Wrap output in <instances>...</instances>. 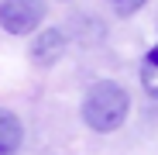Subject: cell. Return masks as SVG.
Wrapping results in <instances>:
<instances>
[{
  "instance_id": "obj_1",
  "label": "cell",
  "mask_w": 158,
  "mask_h": 155,
  "mask_svg": "<svg viewBox=\"0 0 158 155\" xmlns=\"http://www.w3.org/2000/svg\"><path fill=\"white\" fill-rule=\"evenodd\" d=\"M83 124L96 135H114L124 127L127 114H131V93L117 83V80H100L83 93Z\"/></svg>"
},
{
  "instance_id": "obj_5",
  "label": "cell",
  "mask_w": 158,
  "mask_h": 155,
  "mask_svg": "<svg viewBox=\"0 0 158 155\" xmlns=\"http://www.w3.org/2000/svg\"><path fill=\"white\" fill-rule=\"evenodd\" d=\"M141 86H144L148 97L158 100V45H151L141 59Z\"/></svg>"
},
{
  "instance_id": "obj_4",
  "label": "cell",
  "mask_w": 158,
  "mask_h": 155,
  "mask_svg": "<svg viewBox=\"0 0 158 155\" xmlns=\"http://www.w3.org/2000/svg\"><path fill=\"white\" fill-rule=\"evenodd\" d=\"M24 141V124L14 110L0 107V155H17Z\"/></svg>"
},
{
  "instance_id": "obj_2",
  "label": "cell",
  "mask_w": 158,
  "mask_h": 155,
  "mask_svg": "<svg viewBox=\"0 0 158 155\" xmlns=\"http://www.w3.org/2000/svg\"><path fill=\"white\" fill-rule=\"evenodd\" d=\"M45 14V0H0V28L7 35H35Z\"/></svg>"
},
{
  "instance_id": "obj_6",
  "label": "cell",
  "mask_w": 158,
  "mask_h": 155,
  "mask_svg": "<svg viewBox=\"0 0 158 155\" xmlns=\"http://www.w3.org/2000/svg\"><path fill=\"white\" fill-rule=\"evenodd\" d=\"M144 4H148V0H110V7L117 11V17H131V14H138Z\"/></svg>"
},
{
  "instance_id": "obj_3",
  "label": "cell",
  "mask_w": 158,
  "mask_h": 155,
  "mask_svg": "<svg viewBox=\"0 0 158 155\" xmlns=\"http://www.w3.org/2000/svg\"><path fill=\"white\" fill-rule=\"evenodd\" d=\"M62 52H65V35L62 28H41L35 31V41H31V62L38 69H48V66H55L62 59Z\"/></svg>"
}]
</instances>
